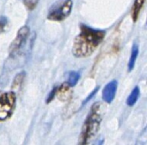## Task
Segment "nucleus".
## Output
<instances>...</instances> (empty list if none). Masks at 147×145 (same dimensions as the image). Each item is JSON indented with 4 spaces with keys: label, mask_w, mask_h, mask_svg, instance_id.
I'll use <instances>...</instances> for the list:
<instances>
[{
    "label": "nucleus",
    "mask_w": 147,
    "mask_h": 145,
    "mask_svg": "<svg viewBox=\"0 0 147 145\" xmlns=\"http://www.w3.org/2000/svg\"><path fill=\"white\" fill-rule=\"evenodd\" d=\"M118 89V82L116 80L110 81L102 89V100L108 104H110L113 102V101L115 98L116 92Z\"/></svg>",
    "instance_id": "6"
},
{
    "label": "nucleus",
    "mask_w": 147,
    "mask_h": 145,
    "mask_svg": "<svg viewBox=\"0 0 147 145\" xmlns=\"http://www.w3.org/2000/svg\"><path fill=\"white\" fill-rule=\"evenodd\" d=\"M99 88H100V87H96V89H94V90H93V91H92V92H91V93L87 96V98H86V99L82 102V106H81V107H84L85 104H87V102H88V101H90V99H92V98L94 97V95L97 93V91H98Z\"/></svg>",
    "instance_id": "15"
},
{
    "label": "nucleus",
    "mask_w": 147,
    "mask_h": 145,
    "mask_svg": "<svg viewBox=\"0 0 147 145\" xmlns=\"http://www.w3.org/2000/svg\"><path fill=\"white\" fill-rule=\"evenodd\" d=\"M25 75H26L25 71H21L20 73H18L15 77V78H14V80L12 82V85H11V89L12 90H17V89H19V88L22 86V83L24 81Z\"/></svg>",
    "instance_id": "11"
},
{
    "label": "nucleus",
    "mask_w": 147,
    "mask_h": 145,
    "mask_svg": "<svg viewBox=\"0 0 147 145\" xmlns=\"http://www.w3.org/2000/svg\"><path fill=\"white\" fill-rule=\"evenodd\" d=\"M16 96L14 91L0 95V121H5L12 115L16 107Z\"/></svg>",
    "instance_id": "4"
},
{
    "label": "nucleus",
    "mask_w": 147,
    "mask_h": 145,
    "mask_svg": "<svg viewBox=\"0 0 147 145\" xmlns=\"http://www.w3.org/2000/svg\"><path fill=\"white\" fill-rule=\"evenodd\" d=\"M55 96H57V98L60 101H63V102L70 101L72 97L71 87L69 84H67L66 83H64L63 84H61L59 87L57 88Z\"/></svg>",
    "instance_id": "7"
},
{
    "label": "nucleus",
    "mask_w": 147,
    "mask_h": 145,
    "mask_svg": "<svg viewBox=\"0 0 147 145\" xmlns=\"http://www.w3.org/2000/svg\"><path fill=\"white\" fill-rule=\"evenodd\" d=\"M79 79H80V74L78 71H70L67 76L66 83L72 88L78 83Z\"/></svg>",
    "instance_id": "12"
},
{
    "label": "nucleus",
    "mask_w": 147,
    "mask_h": 145,
    "mask_svg": "<svg viewBox=\"0 0 147 145\" xmlns=\"http://www.w3.org/2000/svg\"><path fill=\"white\" fill-rule=\"evenodd\" d=\"M144 3H145V0H135L134 1L133 8H132V12H131L132 13V18H133V21L134 22L137 21Z\"/></svg>",
    "instance_id": "9"
},
{
    "label": "nucleus",
    "mask_w": 147,
    "mask_h": 145,
    "mask_svg": "<svg viewBox=\"0 0 147 145\" xmlns=\"http://www.w3.org/2000/svg\"><path fill=\"white\" fill-rule=\"evenodd\" d=\"M9 27V20L6 16H0V34L4 33Z\"/></svg>",
    "instance_id": "13"
},
{
    "label": "nucleus",
    "mask_w": 147,
    "mask_h": 145,
    "mask_svg": "<svg viewBox=\"0 0 147 145\" xmlns=\"http://www.w3.org/2000/svg\"><path fill=\"white\" fill-rule=\"evenodd\" d=\"M147 133H146V128H145L144 129V131H143V132L140 134V138H139V140H138V142H137V144H139L140 142H141V140L143 139V141H142V144H146L147 142Z\"/></svg>",
    "instance_id": "17"
},
{
    "label": "nucleus",
    "mask_w": 147,
    "mask_h": 145,
    "mask_svg": "<svg viewBox=\"0 0 147 145\" xmlns=\"http://www.w3.org/2000/svg\"><path fill=\"white\" fill-rule=\"evenodd\" d=\"M39 1L40 0H22V2H23L24 5L27 7V9H28L30 10L35 9Z\"/></svg>",
    "instance_id": "14"
},
{
    "label": "nucleus",
    "mask_w": 147,
    "mask_h": 145,
    "mask_svg": "<svg viewBox=\"0 0 147 145\" xmlns=\"http://www.w3.org/2000/svg\"><path fill=\"white\" fill-rule=\"evenodd\" d=\"M72 7V0H57L50 6L47 17L53 21H62L71 15Z\"/></svg>",
    "instance_id": "3"
},
{
    "label": "nucleus",
    "mask_w": 147,
    "mask_h": 145,
    "mask_svg": "<svg viewBox=\"0 0 147 145\" xmlns=\"http://www.w3.org/2000/svg\"><path fill=\"white\" fill-rule=\"evenodd\" d=\"M139 45L137 43L134 44L132 51H131V56L129 58V62H128V71H132L134 67H135V63L139 55Z\"/></svg>",
    "instance_id": "8"
},
{
    "label": "nucleus",
    "mask_w": 147,
    "mask_h": 145,
    "mask_svg": "<svg viewBox=\"0 0 147 145\" xmlns=\"http://www.w3.org/2000/svg\"><path fill=\"white\" fill-rule=\"evenodd\" d=\"M140 89L138 86H136L133 90L132 92L130 93L127 100V105L129 106V107H133L135 105V103L137 102V101L139 100L140 98Z\"/></svg>",
    "instance_id": "10"
},
{
    "label": "nucleus",
    "mask_w": 147,
    "mask_h": 145,
    "mask_svg": "<svg viewBox=\"0 0 147 145\" xmlns=\"http://www.w3.org/2000/svg\"><path fill=\"white\" fill-rule=\"evenodd\" d=\"M30 34V29L28 26H22L17 32L16 36L13 40L12 43L9 46V53L11 58L15 57L19 51L22 48V46L25 45L28 36Z\"/></svg>",
    "instance_id": "5"
},
{
    "label": "nucleus",
    "mask_w": 147,
    "mask_h": 145,
    "mask_svg": "<svg viewBox=\"0 0 147 145\" xmlns=\"http://www.w3.org/2000/svg\"><path fill=\"white\" fill-rule=\"evenodd\" d=\"M57 86L56 87H54L52 90H51V92L49 93V95H47V103H49V102H51L53 100V98L55 97V95H56V91H57Z\"/></svg>",
    "instance_id": "16"
},
{
    "label": "nucleus",
    "mask_w": 147,
    "mask_h": 145,
    "mask_svg": "<svg viewBox=\"0 0 147 145\" xmlns=\"http://www.w3.org/2000/svg\"><path fill=\"white\" fill-rule=\"evenodd\" d=\"M100 107V102H96L91 107L90 112L89 113L86 119L84 120L81 129V133L78 140L79 144H89L90 140H92L98 133L102 120Z\"/></svg>",
    "instance_id": "2"
},
{
    "label": "nucleus",
    "mask_w": 147,
    "mask_h": 145,
    "mask_svg": "<svg viewBox=\"0 0 147 145\" xmlns=\"http://www.w3.org/2000/svg\"><path fill=\"white\" fill-rule=\"evenodd\" d=\"M106 32L90 28L85 24L80 25V33L75 37L72 45V54L76 58L90 57L104 40Z\"/></svg>",
    "instance_id": "1"
}]
</instances>
